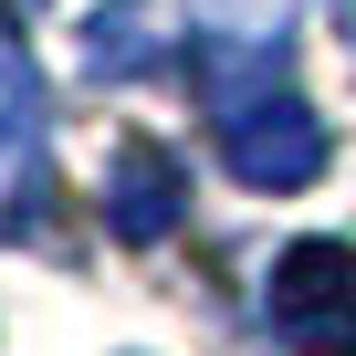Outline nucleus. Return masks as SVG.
<instances>
[{
	"mask_svg": "<svg viewBox=\"0 0 356 356\" xmlns=\"http://www.w3.org/2000/svg\"><path fill=\"white\" fill-rule=\"evenodd\" d=\"M178 210H189V168H178L168 147H147V136H126L105 157V231L147 252V241L178 231Z\"/></svg>",
	"mask_w": 356,
	"mask_h": 356,
	"instance_id": "4",
	"label": "nucleus"
},
{
	"mask_svg": "<svg viewBox=\"0 0 356 356\" xmlns=\"http://www.w3.org/2000/svg\"><path fill=\"white\" fill-rule=\"evenodd\" d=\"M168 42H157V11H147V0H115V11H95L84 22V63L105 74V84H126V74H147Z\"/></svg>",
	"mask_w": 356,
	"mask_h": 356,
	"instance_id": "5",
	"label": "nucleus"
},
{
	"mask_svg": "<svg viewBox=\"0 0 356 356\" xmlns=\"http://www.w3.org/2000/svg\"><path fill=\"white\" fill-rule=\"evenodd\" d=\"M262 314L293 356H356V241H283Z\"/></svg>",
	"mask_w": 356,
	"mask_h": 356,
	"instance_id": "2",
	"label": "nucleus"
},
{
	"mask_svg": "<svg viewBox=\"0 0 356 356\" xmlns=\"http://www.w3.org/2000/svg\"><path fill=\"white\" fill-rule=\"evenodd\" d=\"M42 189H53V168H42V84H32V53L0 32V241L42 220Z\"/></svg>",
	"mask_w": 356,
	"mask_h": 356,
	"instance_id": "3",
	"label": "nucleus"
},
{
	"mask_svg": "<svg viewBox=\"0 0 356 356\" xmlns=\"http://www.w3.org/2000/svg\"><path fill=\"white\" fill-rule=\"evenodd\" d=\"M220 168L241 178V189H304V178L325 168V115L283 74H262V84L220 95Z\"/></svg>",
	"mask_w": 356,
	"mask_h": 356,
	"instance_id": "1",
	"label": "nucleus"
}]
</instances>
